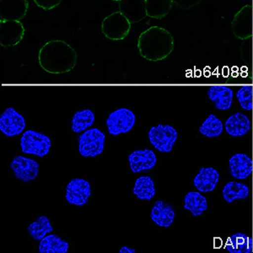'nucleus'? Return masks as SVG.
Segmentation results:
<instances>
[{
  "label": "nucleus",
  "mask_w": 253,
  "mask_h": 253,
  "mask_svg": "<svg viewBox=\"0 0 253 253\" xmlns=\"http://www.w3.org/2000/svg\"><path fill=\"white\" fill-rule=\"evenodd\" d=\"M69 249V243L54 234H48L42 239L38 247L40 253H67Z\"/></svg>",
  "instance_id": "22"
},
{
  "label": "nucleus",
  "mask_w": 253,
  "mask_h": 253,
  "mask_svg": "<svg viewBox=\"0 0 253 253\" xmlns=\"http://www.w3.org/2000/svg\"><path fill=\"white\" fill-rule=\"evenodd\" d=\"M253 9L250 5L244 6L236 14L232 21V32L236 38L242 40L250 38L253 36Z\"/></svg>",
  "instance_id": "12"
},
{
  "label": "nucleus",
  "mask_w": 253,
  "mask_h": 253,
  "mask_svg": "<svg viewBox=\"0 0 253 253\" xmlns=\"http://www.w3.org/2000/svg\"><path fill=\"white\" fill-rule=\"evenodd\" d=\"M173 0H145L147 16L161 20L172 9Z\"/></svg>",
  "instance_id": "26"
},
{
  "label": "nucleus",
  "mask_w": 253,
  "mask_h": 253,
  "mask_svg": "<svg viewBox=\"0 0 253 253\" xmlns=\"http://www.w3.org/2000/svg\"><path fill=\"white\" fill-rule=\"evenodd\" d=\"M20 147L24 154L44 157L51 150L52 141L48 136L42 132L27 130L20 138Z\"/></svg>",
  "instance_id": "3"
},
{
  "label": "nucleus",
  "mask_w": 253,
  "mask_h": 253,
  "mask_svg": "<svg viewBox=\"0 0 253 253\" xmlns=\"http://www.w3.org/2000/svg\"><path fill=\"white\" fill-rule=\"evenodd\" d=\"M138 48L142 57L148 60H162L172 52L174 38L163 27L151 26L139 36Z\"/></svg>",
  "instance_id": "2"
},
{
  "label": "nucleus",
  "mask_w": 253,
  "mask_h": 253,
  "mask_svg": "<svg viewBox=\"0 0 253 253\" xmlns=\"http://www.w3.org/2000/svg\"><path fill=\"white\" fill-rule=\"evenodd\" d=\"M136 250L135 249H133V248H129V247H123V248H120V250H119V253H135Z\"/></svg>",
  "instance_id": "33"
},
{
  "label": "nucleus",
  "mask_w": 253,
  "mask_h": 253,
  "mask_svg": "<svg viewBox=\"0 0 253 253\" xmlns=\"http://www.w3.org/2000/svg\"><path fill=\"white\" fill-rule=\"evenodd\" d=\"M208 97L219 111L229 110L233 103V90L226 85H211L208 89Z\"/></svg>",
  "instance_id": "17"
},
{
  "label": "nucleus",
  "mask_w": 253,
  "mask_h": 253,
  "mask_svg": "<svg viewBox=\"0 0 253 253\" xmlns=\"http://www.w3.org/2000/svg\"><path fill=\"white\" fill-rule=\"evenodd\" d=\"M37 5L44 9V10H50L54 9L60 4L62 0H33Z\"/></svg>",
  "instance_id": "31"
},
{
  "label": "nucleus",
  "mask_w": 253,
  "mask_h": 253,
  "mask_svg": "<svg viewBox=\"0 0 253 253\" xmlns=\"http://www.w3.org/2000/svg\"><path fill=\"white\" fill-rule=\"evenodd\" d=\"M24 36L25 27L20 20H0V44L3 47L16 46Z\"/></svg>",
  "instance_id": "8"
},
{
  "label": "nucleus",
  "mask_w": 253,
  "mask_h": 253,
  "mask_svg": "<svg viewBox=\"0 0 253 253\" xmlns=\"http://www.w3.org/2000/svg\"><path fill=\"white\" fill-rule=\"evenodd\" d=\"M250 193L249 187L238 181H229L224 185L222 194L224 200L227 203H233L236 200H244L247 199Z\"/></svg>",
  "instance_id": "23"
},
{
  "label": "nucleus",
  "mask_w": 253,
  "mask_h": 253,
  "mask_svg": "<svg viewBox=\"0 0 253 253\" xmlns=\"http://www.w3.org/2000/svg\"><path fill=\"white\" fill-rule=\"evenodd\" d=\"M199 132L208 138L219 137L224 130L221 120L213 114H210L199 127Z\"/></svg>",
  "instance_id": "29"
},
{
  "label": "nucleus",
  "mask_w": 253,
  "mask_h": 253,
  "mask_svg": "<svg viewBox=\"0 0 253 253\" xmlns=\"http://www.w3.org/2000/svg\"><path fill=\"white\" fill-rule=\"evenodd\" d=\"M106 136L98 128H89L79 137V152L83 157H96L104 151Z\"/></svg>",
  "instance_id": "5"
},
{
  "label": "nucleus",
  "mask_w": 253,
  "mask_h": 253,
  "mask_svg": "<svg viewBox=\"0 0 253 253\" xmlns=\"http://www.w3.org/2000/svg\"><path fill=\"white\" fill-rule=\"evenodd\" d=\"M236 98L245 111H252L253 107V88L250 84L243 85L237 90Z\"/></svg>",
  "instance_id": "30"
},
{
  "label": "nucleus",
  "mask_w": 253,
  "mask_h": 253,
  "mask_svg": "<svg viewBox=\"0 0 253 253\" xmlns=\"http://www.w3.org/2000/svg\"><path fill=\"white\" fill-rule=\"evenodd\" d=\"M132 193L140 200L150 201L156 193L155 182L150 176H140L135 181Z\"/></svg>",
  "instance_id": "25"
},
{
  "label": "nucleus",
  "mask_w": 253,
  "mask_h": 253,
  "mask_svg": "<svg viewBox=\"0 0 253 253\" xmlns=\"http://www.w3.org/2000/svg\"><path fill=\"white\" fill-rule=\"evenodd\" d=\"M134 113L127 108H119L112 112L107 119V126L111 135H119L132 130L135 124Z\"/></svg>",
  "instance_id": "7"
},
{
  "label": "nucleus",
  "mask_w": 253,
  "mask_h": 253,
  "mask_svg": "<svg viewBox=\"0 0 253 253\" xmlns=\"http://www.w3.org/2000/svg\"><path fill=\"white\" fill-rule=\"evenodd\" d=\"M224 129L234 138L246 135L251 129L250 119L242 112H236L228 118L224 124Z\"/></svg>",
  "instance_id": "20"
},
{
  "label": "nucleus",
  "mask_w": 253,
  "mask_h": 253,
  "mask_svg": "<svg viewBox=\"0 0 253 253\" xmlns=\"http://www.w3.org/2000/svg\"><path fill=\"white\" fill-rule=\"evenodd\" d=\"M224 248L230 253H253V239L246 234H234L227 239Z\"/></svg>",
  "instance_id": "21"
},
{
  "label": "nucleus",
  "mask_w": 253,
  "mask_h": 253,
  "mask_svg": "<svg viewBox=\"0 0 253 253\" xmlns=\"http://www.w3.org/2000/svg\"><path fill=\"white\" fill-rule=\"evenodd\" d=\"M95 113L90 109L78 111L73 116L72 130L76 133L84 132L95 123Z\"/></svg>",
  "instance_id": "27"
},
{
  "label": "nucleus",
  "mask_w": 253,
  "mask_h": 253,
  "mask_svg": "<svg viewBox=\"0 0 253 253\" xmlns=\"http://www.w3.org/2000/svg\"><path fill=\"white\" fill-rule=\"evenodd\" d=\"M10 168L18 180L22 182H29L38 177L40 166L33 159L17 156L12 160Z\"/></svg>",
  "instance_id": "11"
},
{
  "label": "nucleus",
  "mask_w": 253,
  "mask_h": 253,
  "mask_svg": "<svg viewBox=\"0 0 253 253\" xmlns=\"http://www.w3.org/2000/svg\"><path fill=\"white\" fill-rule=\"evenodd\" d=\"M112 1H118V2H119V1H121V0H112Z\"/></svg>",
  "instance_id": "34"
},
{
  "label": "nucleus",
  "mask_w": 253,
  "mask_h": 253,
  "mask_svg": "<svg viewBox=\"0 0 253 253\" xmlns=\"http://www.w3.org/2000/svg\"><path fill=\"white\" fill-rule=\"evenodd\" d=\"M129 20L120 11L114 12L104 19L101 30L104 36L112 41L124 40L129 34L131 30Z\"/></svg>",
  "instance_id": "4"
},
{
  "label": "nucleus",
  "mask_w": 253,
  "mask_h": 253,
  "mask_svg": "<svg viewBox=\"0 0 253 253\" xmlns=\"http://www.w3.org/2000/svg\"><path fill=\"white\" fill-rule=\"evenodd\" d=\"M118 7L131 24L138 23L147 16L145 0H121Z\"/></svg>",
  "instance_id": "15"
},
{
  "label": "nucleus",
  "mask_w": 253,
  "mask_h": 253,
  "mask_svg": "<svg viewBox=\"0 0 253 253\" xmlns=\"http://www.w3.org/2000/svg\"><path fill=\"white\" fill-rule=\"evenodd\" d=\"M76 60L75 49L64 41H49L39 52L41 66L48 72H67L75 67Z\"/></svg>",
  "instance_id": "1"
},
{
  "label": "nucleus",
  "mask_w": 253,
  "mask_h": 253,
  "mask_svg": "<svg viewBox=\"0 0 253 253\" xmlns=\"http://www.w3.org/2000/svg\"><path fill=\"white\" fill-rule=\"evenodd\" d=\"M178 138L175 127L170 125L159 124L149 131V140L155 149L161 153H170Z\"/></svg>",
  "instance_id": "6"
},
{
  "label": "nucleus",
  "mask_w": 253,
  "mask_h": 253,
  "mask_svg": "<svg viewBox=\"0 0 253 253\" xmlns=\"http://www.w3.org/2000/svg\"><path fill=\"white\" fill-rule=\"evenodd\" d=\"M183 208L195 217L201 216L208 210L207 199L200 192H190L185 196Z\"/></svg>",
  "instance_id": "24"
},
{
  "label": "nucleus",
  "mask_w": 253,
  "mask_h": 253,
  "mask_svg": "<svg viewBox=\"0 0 253 253\" xmlns=\"http://www.w3.org/2000/svg\"><path fill=\"white\" fill-rule=\"evenodd\" d=\"M202 0H173V2L178 8L182 9H189L199 4Z\"/></svg>",
  "instance_id": "32"
},
{
  "label": "nucleus",
  "mask_w": 253,
  "mask_h": 253,
  "mask_svg": "<svg viewBox=\"0 0 253 253\" xmlns=\"http://www.w3.org/2000/svg\"><path fill=\"white\" fill-rule=\"evenodd\" d=\"M175 211L166 202L156 201L150 212V218L154 223L163 228L170 227L175 219Z\"/></svg>",
  "instance_id": "19"
},
{
  "label": "nucleus",
  "mask_w": 253,
  "mask_h": 253,
  "mask_svg": "<svg viewBox=\"0 0 253 253\" xmlns=\"http://www.w3.org/2000/svg\"><path fill=\"white\" fill-rule=\"evenodd\" d=\"M52 230L53 228L51 221L46 216H40L27 227V231L32 238L39 242L48 234L52 233Z\"/></svg>",
  "instance_id": "28"
},
{
  "label": "nucleus",
  "mask_w": 253,
  "mask_h": 253,
  "mask_svg": "<svg viewBox=\"0 0 253 253\" xmlns=\"http://www.w3.org/2000/svg\"><path fill=\"white\" fill-rule=\"evenodd\" d=\"M29 7L27 0H0L1 20H20L26 15Z\"/></svg>",
  "instance_id": "14"
},
{
  "label": "nucleus",
  "mask_w": 253,
  "mask_h": 253,
  "mask_svg": "<svg viewBox=\"0 0 253 253\" xmlns=\"http://www.w3.org/2000/svg\"><path fill=\"white\" fill-rule=\"evenodd\" d=\"M90 196L91 187L89 181L84 179H73L67 185L65 199L70 205L76 206L86 205Z\"/></svg>",
  "instance_id": "10"
},
{
  "label": "nucleus",
  "mask_w": 253,
  "mask_h": 253,
  "mask_svg": "<svg viewBox=\"0 0 253 253\" xmlns=\"http://www.w3.org/2000/svg\"><path fill=\"white\" fill-rule=\"evenodd\" d=\"M26 120L23 116L9 107L0 115V130L7 137L20 135L26 128Z\"/></svg>",
  "instance_id": "9"
},
{
  "label": "nucleus",
  "mask_w": 253,
  "mask_h": 253,
  "mask_svg": "<svg viewBox=\"0 0 253 253\" xmlns=\"http://www.w3.org/2000/svg\"><path fill=\"white\" fill-rule=\"evenodd\" d=\"M130 169L133 173L149 170L156 167L157 157L153 150L149 149L134 150L128 156Z\"/></svg>",
  "instance_id": "13"
},
{
  "label": "nucleus",
  "mask_w": 253,
  "mask_h": 253,
  "mask_svg": "<svg viewBox=\"0 0 253 253\" xmlns=\"http://www.w3.org/2000/svg\"><path fill=\"white\" fill-rule=\"evenodd\" d=\"M230 175L234 178L245 180L252 174L253 161L250 156L243 153H238L230 157L229 161Z\"/></svg>",
  "instance_id": "16"
},
{
  "label": "nucleus",
  "mask_w": 253,
  "mask_h": 253,
  "mask_svg": "<svg viewBox=\"0 0 253 253\" xmlns=\"http://www.w3.org/2000/svg\"><path fill=\"white\" fill-rule=\"evenodd\" d=\"M219 177L218 170L213 167H203L194 177L193 184L200 193H210L215 189Z\"/></svg>",
  "instance_id": "18"
}]
</instances>
